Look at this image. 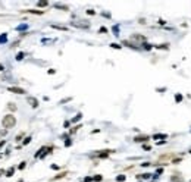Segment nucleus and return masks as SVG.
<instances>
[{
	"instance_id": "obj_13",
	"label": "nucleus",
	"mask_w": 191,
	"mask_h": 182,
	"mask_svg": "<svg viewBox=\"0 0 191 182\" xmlns=\"http://www.w3.org/2000/svg\"><path fill=\"white\" fill-rule=\"evenodd\" d=\"M6 40H8V35H6V34L0 35V43H6Z\"/></svg>"
},
{
	"instance_id": "obj_20",
	"label": "nucleus",
	"mask_w": 191,
	"mask_h": 182,
	"mask_svg": "<svg viewBox=\"0 0 191 182\" xmlns=\"http://www.w3.org/2000/svg\"><path fill=\"white\" fill-rule=\"evenodd\" d=\"M24 59V53H18V56H16V60H22Z\"/></svg>"
},
{
	"instance_id": "obj_10",
	"label": "nucleus",
	"mask_w": 191,
	"mask_h": 182,
	"mask_svg": "<svg viewBox=\"0 0 191 182\" xmlns=\"http://www.w3.org/2000/svg\"><path fill=\"white\" fill-rule=\"evenodd\" d=\"M52 28H56V30H60V31H66L68 30L66 26H60V25H52Z\"/></svg>"
},
{
	"instance_id": "obj_28",
	"label": "nucleus",
	"mask_w": 191,
	"mask_h": 182,
	"mask_svg": "<svg viewBox=\"0 0 191 182\" xmlns=\"http://www.w3.org/2000/svg\"><path fill=\"white\" fill-rule=\"evenodd\" d=\"M141 166H143V167H147V166H150V163H149V162H146V163H143Z\"/></svg>"
},
{
	"instance_id": "obj_6",
	"label": "nucleus",
	"mask_w": 191,
	"mask_h": 182,
	"mask_svg": "<svg viewBox=\"0 0 191 182\" xmlns=\"http://www.w3.org/2000/svg\"><path fill=\"white\" fill-rule=\"evenodd\" d=\"M175 157V153H168V154H163L160 156V160H166V159H173Z\"/></svg>"
},
{
	"instance_id": "obj_7",
	"label": "nucleus",
	"mask_w": 191,
	"mask_h": 182,
	"mask_svg": "<svg viewBox=\"0 0 191 182\" xmlns=\"http://www.w3.org/2000/svg\"><path fill=\"white\" fill-rule=\"evenodd\" d=\"M66 175H68L66 172H62V173H59V175H57V176H54V178H53L52 181H57V179H62V178H65Z\"/></svg>"
},
{
	"instance_id": "obj_12",
	"label": "nucleus",
	"mask_w": 191,
	"mask_h": 182,
	"mask_svg": "<svg viewBox=\"0 0 191 182\" xmlns=\"http://www.w3.org/2000/svg\"><path fill=\"white\" fill-rule=\"evenodd\" d=\"M38 8H46V6H49V3L47 2H38Z\"/></svg>"
},
{
	"instance_id": "obj_26",
	"label": "nucleus",
	"mask_w": 191,
	"mask_h": 182,
	"mask_svg": "<svg viewBox=\"0 0 191 182\" xmlns=\"http://www.w3.org/2000/svg\"><path fill=\"white\" fill-rule=\"evenodd\" d=\"M182 100V96H179V94H178V96H176V101H181Z\"/></svg>"
},
{
	"instance_id": "obj_32",
	"label": "nucleus",
	"mask_w": 191,
	"mask_h": 182,
	"mask_svg": "<svg viewBox=\"0 0 191 182\" xmlns=\"http://www.w3.org/2000/svg\"><path fill=\"white\" fill-rule=\"evenodd\" d=\"M3 69H4V68H3V66H2V65H0V71H3Z\"/></svg>"
},
{
	"instance_id": "obj_3",
	"label": "nucleus",
	"mask_w": 191,
	"mask_h": 182,
	"mask_svg": "<svg viewBox=\"0 0 191 182\" xmlns=\"http://www.w3.org/2000/svg\"><path fill=\"white\" fill-rule=\"evenodd\" d=\"M8 90L10 91V93H15V94H25V90L19 88V87H9Z\"/></svg>"
},
{
	"instance_id": "obj_14",
	"label": "nucleus",
	"mask_w": 191,
	"mask_h": 182,
	"mask_svg": "<svg viewBox=\"0 0 191 182\" xmlns=\"http://www.w3.org/2000/svg\"><path fill=\"white\" fill-rule=\"evenodd\" d=\"M57 9H62V10H68V6H63V4H54Z\"/></svg>"
},
{
	"instance_id": "obj_18",
	"label": "nucleus",
	"mask_w": 191,
	"mask_h": 182,
	"mask_svg": "<svg viewBox=\"0 0 191 182\" xmlns=\"http://www.w3.org/2000/svg\"><path fill=\"white\" fill-rule=\"evenodd\" d=\"M25 166H26V162H21V164L18 166V169H21V170H22V169H25Z\"/></svg>"
},
{
	"instance_id": "obj_22",
	"label": "nucleus",
	"mask_w": 191,
	"mask_h": 182,
	"mask_svg": "<svg viewBox=\"0 0 191 182\" xmlns=\"http://www.w3.org/2000/svg\"><path fill=\"white\" fill-rule=\"evenodd\" d=\"M110 47H112V48H121V46L116 44V43H112V44H110Z\"/></svg>"
},
{
	"instance_id": "obj_24",
	"label": "nucleus",
	"mask_w": 191,
	"mask_h": 182,
	"mask_svg": "<svg viewBox=\"0 0 191 182\" xmlns=\"http://www.w3.org/2000/svg\"><path fill=\"white\" fill-rule=\"evenodd\" d=\"M153 138H156V140H157V138H166V135L163 134V135H160V134H157V135H154Z\"/></svg>"
},
{
	"instance_id": "obj_30",
	"label": "nucleus",
	"mask_w": 191,
	"mask_h": 182,
	"mask_svg": "<svg viewBox=\"0 0 191 182\" xmlns=\"http://www.w3.org/2000/svg\"><path fill=\"white\" fill-rule=\"evenodd\" d=\"M4 144H6V141H0V147H3Z\"/></svg>"
},
{
	"instance_id": "obj_11",
	"label": "nucleus",
	"mask_w": 191,
	"mask_h": 182,
	"mask_svg": "<svg viewBox=\"0 0 191 182\" xmlns=\"http://www.w3.org/2000/svg\"><path fill=\"white\" fill-rule=\"evenodd\" d=\"M125 179H127V176H125V175H119V176H116V181L118 182H124Z\"/></svg>"
},
{
	"instance_id": "obj_2",
	"label": "nucleus",
	"mask_w": 191,
	"mask_h": 182,
	"mask_svg": "<svg viewBox=\"0 0 191 182\" xmlns=\"http://www.w3.org/2000/svg\"><path fill=\"white\" fill-rule=\"evenodd\" d=\"M26 101H28V104H30L32 109H37V107H38V104H40L35 97H28V98H26Z\"/></svg>"
},
{
	"instance_id": "obj_25",
	"label": "nucleus",
	"mask_w": 191,
	"mask_h": 182,
	"mask_svg": "<svg viewBox=\"0 0 191 182\" xmlns=\"http://www.w3.org/2000/svg\"><path fill=\"white\" fill-rule=\"evenodd\" d=\"M87 13H88V15H96V12H94L93 9H88V10H87Z\"/></svg>"
},
{
	"instance_id": "obj_17",
	"label": "nucleus",
	"mask_w": 191,
	"mask_h": 182,
	"mask_svg": "<svg viewBox=\"0 0 191 182\" xmlns=\"http://www.w3.org/2000/svg\"><path fill=\"white\" fill-rule=\"evenodd\" d=\"M8 107H9V110H16V106L13 103H9L8 104Z\"/></svg>"
},
{
	"instance_id": "obj_15",
	"label": "nucleus",
	"mask_w": 191,
	"mask_h": 182,
	"mask_svg": "<svg viewBox=\"0 0 191 182\" xmlns=\"http://www.w3.org/2000/svg\"><path fill=\"white\" fill-rule=\"evenodd\" d=\"M101 179H103V176H101V175H97V176H94V178H93V181H96V182H100Z\"/></svg>"
},
{
	"instance_id": "obj_4",
	"label": "nucleus",
	"mask_w": 191,
	"mask_h": 182,
	"mask_svg": "<svg viewBox=\"0 0 191 182\" xmlns=\"http://www.w3.org/2000/svg\"><path fill=\"white\" fill-rule=\"evenodd\" d=\"M149 140H150V137H147V135H138V137L134 138L135 142H146V141H149Z\"/></svg>"
},
{
	"instance_id": "obj_23",
	"label": "nucleus",
	"mask_w": 191,
	"mask_h": 182,
	"mask_svg": "<svg viewBox=\"0 0 191 182\" xmlns=\"http://www.w3.org/2000/svg\"><path fill=\"white\" fill-rule=\"evenodd\" d=\"M140 178H143V179H149V178H150V173H143V176H140Z\"/></svg>"
},
{
	"instance_id": "obj_27",
	"label": "nucleus",
	"mask_w": 191,
	"mask_h": 182,
	"mask_svg": "<svg viewBox=\"0 0 191 182\" xmlns=\"http://www.w3.org/2000/svg\"><path fill=\"white\" fill-rule=\"evenodd\" d=\"M71 144H72V141H65V145H66V147H69Z\"/></svg>"
},
{
	"instance_id": "obj_1",
	"label": "nucleus",
	"mask_w": 191,
	"mask_h": 182,
	"mask_svg": "<svg viewBox=\"0 0 191 182\" xmlns=\"http://www.w3.org/2000/svg\"><path fill=\"white\" fill-rule=\"evenodd\" d=\"M2 123H3V126L6 129H10V128H13L16 125V118L13 115H6L2 119Z\"/></svg>"
},
{
	"instance_id": "obj_8",
	"label": "nucleus",
	"mask_w": 191,
	"mask_h": 182,
	"mask_svg": "<svg viewBox=\"0 0 191 182\" xmlns=\"http://www.w3.org/2000/svg\"><path fill=\"white\" fill-rule=\"evenodd\" d=\"M171 181H172V182H182L184 179L181 178V176H172V178H171Z\"/></svg>"
},
{
	"instance_id": "obj_31",
	"label": "nucleus",
	"mask_w": 191,
	"mask_h": 182,
	"mask_svg": "<svg viewBox=\"0 0 191 182\" xmlns=\"http://www.w3.org/2000/svg\"><path fill=\"white\" fill-rule=\"evenodd\" d=\"M3 173H6V172H4L3 169H0V176H2V175H3Z\"/></svg>"
},
{
	"instance_id": "obj_19",
	"label": "nucleus",
	"mask_w": 191,
	"mask_h": 182,
	"mask_svg": "<svg viewBox=\"0 0 191 182\" xmlns=\"http://www.w3.org/2000/svg\"><path fill=\"white\" fill-rule=\"evenodd\" d=\"M30 142H31V137H26L25 140H24L22 144H24V145H26V144H30Z\"/></svg>"
},
{
	"instance_id": "obj_16",
	"label": "nucleus",
	"mask_w": 191,
	"mask_h": 182,
	"mask_svg": "<svg viewBox=\"0 0 191 182\" xmlns=\"http://www.w3.org/2000/svg\"><path fill=\"white\" fill-rule=\"evenodd\" d=\"M81 118H83V115H81V113H78V115H77L74 119H72V122H77V120H79Z\"/></svg>"
},
{
	"instance_id": "obj_9",
	"label": "nucleus",
	"mask_w": 191,
	"mask_h": 182,
	"mask_svg": "<svg viewBox=\"0 0 191 182\" xmlns=\"http://www.w3.org/2000/svg\"><path fill=\"white\" fill-rule=\"evenodd\" d=\"M13 172H15V167H10V169H9V170L6 172V173H4V175H6L8 178H10L12 175H13Z\"/></svg>"
},
{
	"instance_id": "obj_5",
	"label": "nucleus",
	"mask_w": 191,
	"mask_h": 182,
	"mask_svg": "<svg viewBox=\"0 0 191 182\" xmlns=\"http://www.w3.org/2000/svg\"><path fill=\"white\" fill-rule=\"evenodd\" d=\"M22 13H31V15H43V10H34V9H28V10H22Z\"/></svg>"
},
{
	"instance_id": "obj_29",
	"label": "nucleus",
	"mask_w": 191,
	"mask_h": 182,
	"mask_svg": "<svg viewBox=\"0 0 191 182\" xmlns=\"http://www.w3.org/2000/svg\"><path fill=\"white\" fill-rule=\"evenodd\" d=\"M144 48H147V50H150V48H151V46H150V44H144Z\"/></svg>"
},
{
	"instance_id": "obj_21",
	"label": "nucleus",
	"mask_w": 191,
	"mask_h": 182,
	"mask_svg": "<svg viewBox=\"0 0 191 182\" xmlns=\"http://www.w3.org/2000/svg\"><path fill=\"white\" fill-rule=\"evenodd\" d=\"M93 181V176H85V178H84V182H91Z\"/></svg>"
}]
</instances>
